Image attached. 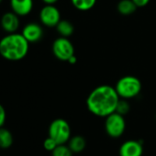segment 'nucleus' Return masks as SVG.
<instances>
[{
  "label": "nucleus",
  "instance_id": "nucleus-10",
  "mask_svg": "<svg viewBox=\"0 0 156 156\" xmlns=\"http://www.w3.org/2000/svg\"><path fill=\"white\" fill-rule=\"evenodd\" d=\"M142 145L140 141L129 140L122 143L119 148V156H141Z\"/></svg>",
  "mask_w": 156,
  "mask_h": 156
},
{
  "label": "nucleus",
  "instance_id": "nucleus-13",
  "mask_svg": "<svg viewBox=\"0 0 156 156\" xmlns=\"http://www.w3.org/2000/svg\"><path fill=\"white\" fill-rule=\"evenodd\" d=\"M68 146L73 153H79L83 151L87 146L86 139L81 135H75L68 140Z\"/></svg>",
  "mask_w": 156,
  "mask_h": 156
},
{
  "label": "nucleus",
  "instance_id": "nucleus-12",
  "mask_svg": "<svg viewBox=\"0 0 156 156\" xmlns=\"http://www.w3.org/2000/svg\"><path fill=\"white\" fill-rule=\"evenodd\" d=\"M137 9L132 0H120L117 5V10L122 16H130L136 12Z\"/></svg>",
  "mask_w": 156,
  "mask_h": 156
},
{
  "label": "nucleus",
  "instance_id": "nucleus-1",
  "mask_svg": "<svg viewBox=\"0 0 156 156\" xmlns=\"http://www.w3.org/2000/svg\"><path fill=\"white\" fill-rule=\"evenodd\" d=\"M119 99L115 87L102 85L90 92L87 98V107L95 116L106 118L116 111Z\"/></svg>",
  "mask_w": 156,
  "mask_h": 156
},
{
  "label": "nucleus",
  "instance_id": "nucleus-24",
  "mask_svg": "<svg viewBox=\"0 0 156 156\" xmlns=\"http://www.w3.org/2000/svg\"><path fill=\"white\" fill-rule=\"evenodd\" d=\"M2 1H3V0H0V4H1V3H2Z\"/></svg>",
  "mask_w": 156,
  "mask_h": 156
},
{
  "label": "nucleus",
  "instance_id": "nucleus-15",
  "mask_svg": "<svg viewBox=\"0 0 156 156\" xmlns=\"http://www.w3.org/2000/svg\"><path fill=\"white\" fill-rule=\"evenodd\" d=\"M14 137L12 132L2 127L0 128V148L1 149H9L13 145Z\"/></svg>",
  "mask_w": 156,
  "mask_h": 156
},
{
  "label": "nucleus",
  "instance_id": "nucleus-19",
  "mask_svg": "<svg viewBox=\"0 0 156 156\" xmlns=\"http://www.w3.org/2000/svg\"><path fill=\"white\" fill-rule=\"evenodd\" d=\"M57 145H58V143L56 142V140H53V139L51 138V137L46 138L45 140H44V142H43V147H44V149L47 150V151H52L56 148Z\"/></svg>",
  "mask_w": 156,
  "mask_h": 156
},
{
  "label": "nucleus",
  "instance_id": "nucleus-11",
  "mask_svg": "<svg viewBox=\"0 0 156 156\" xmlns=\"http://www.w3.org/2000/svg\"><path fill=\"white\" fill-rule=\"evenodd\" d=\"M33 0H10V8L20 17L29 15L33 9Z\"/></svg>",
  "mask_w": 156,
  "mask_h": 156
},
{
  "label": "nucleus",
  "instance_id": "nucleus-17",
  "mask_svg": "<svg viewBox=\"0 0 156 156\" xmlns=\"http://www.w3.org/2000/svg\"><path fill=\"white\" fill-rule=\"evenodd\" d=\"M73 151L66 144H58L51 151L52 156H73Z\"/></svg>",
  "mask_w": 156,
  "mask_h": 156
},
{
  "label": "nucleus",
  "instance_id": "nucleus-2",
  "mask_svg": "<svg viewBox=\"0 0 156 156\" xmlns=\"http://www.w3.org/2000/svg\"><path fill=\"white\" fill-rule=\"evenodd\" d=\"M30 42L21 33H8L0 40V55L9 61H20L29 52Z\"/></svg>",
  "mask_w": 156,
  "mask_h": 156
},
{
  "label": "nucleus",
  "instance_id": "nucleus-21",
  "mask_svg": "<svg viewBox=\"0 0 156 156\" xmlns=\"http://www.w3.org/2000/svg\"><path fill=\"white\" fill-rule=\"evenodd\" d=\"M132 1L138 8H143L150 3L151 0H132Z\"/></svg>",
  "mask_w": 156,
  "mask_h": 156
},
{
  "label": "nucleus",
  "instance_id": "nucleus-5",
  "mask_svg": "<svg viewBox=\"0 0 156 156\" xmlns=\"http://www.w3.org/2000/svg\"><path fill=\"white\" fill-rule=\"evenodd\" d=\"M105 129L108 135L111 138L120 137L126 129V120L124 116L115 111L106 117Z\"/></svg>",
  "mask_w": 156,
  "mask_h": 156
},
{
  "label": "nucleus",
  "instance_id": "nucleus-3",
  "mask_svg": "<svg viewBox=\"0 0 156 156\" xmlns=\"http://www.w3.org/2000/svg\"><path fill=\"white\" fill-rule=\"evenodd\" d=\"M142 88L140 80L133 75H125L118 80L115 89L120 98L131 99L139 96Z\"/></svg>",
  "mask_w": 156,
  "mask_h": 156
},
{
  "label": "nucleus",
  "instance_id": "nucleus-6",
  "mask_svg": "<svg viewBox=\"0 0 156 156\" xmlns=\"http://www.w3.org/2000/svg\"><path fill=\"white\" fill-rule=\"evenodd\" d=\"M52 53L60 61L67 62L73 55H74V47L71 41L65 37L57 38L52 43Z\"/></svg>",
  "mask_w": 156,
  "mask_h": 156
},
{
  "label": "nucleus",
  "instance_id": "nucleus-8",
  "mask_svg": "<svg viewBox=\"0 0 156 156\" xmlns=\"http://www.w3.org/2000/svg\"><path fill=\"white\" fill-rule=\"evenodd\" d=\"M0 24H1L2 29L7 33H14L17 32L20 26V16H18L13 11L7 12L3 14L1 17V20H0Z\"/></svg>",
  "mask_w": 156,
  "mask_h": 156
},
{
  "label": "nucleus",
  "instance_id": "nucleus-22",
  "mask_svg": "<svg viewBox=\"0 0 156 156\" xmlns=\"http://www.w3.org/2000/svg\"><path fill=\"white\" fill-rule=\"evenodd\" d=\"M42 2L45 5H54L58 2V0H42Z\"/></svg>",
  "mask_w": 156,
  "mask_h": 156
},
{
  "label": "nucleus",
  "instance_id": "nucleus-18",
  "mask_svg": "<svg viewBox=\"0 0 156 156\" xmlns=\"http://www.w3.org/2000/svg\"><path fill=\"white\" fill-rule=\"evenodd\" d=\"M130 109V107H129V102L127 101V99H123V98H120L119 103H118V106H117V108H116V112L121 114V115H126L129 113Z\"/></svg>",
  "mask_w": 156,
  "mask_h": 156
},
{
  "label": "nucleus",
  "instance_id": "nucleus-16",
  "mask_svg": "<svg viewBox=\"0 0 156 156\" xmlns=\"http://www.w3.org/2000/svg\"><path fill=\"white\" fill-rule=\"evenodd\" d=\"M72 5L79 11H88L97 4V0H71Z\"/></svg>",
  "mask_w": 156,
  "mask_h": 156
},
{
  "label": "nucleus",
  "instance_id": "nucleus-20",
  "mask_svg": "<svg viewBox=\"0 0 156 156\" xmlns=\"http://www.w3.org/2000/svg\"><path fill=\"white\" fill-rule=\"evenodd\" d=\"M7 119V112L5 108L0 104V128L4 127V124Z\"/></svg>",
  "mask_w": 156,
  "mask_h": 156
},
{
  "label": "nucleus",
  "instance_id": "nucleus-9",
  "mask_svg": "<svg viewBox=\"0 0 156 156\" xmlns=\"http://www.w3.org/2000/svg\"><path fill=\"white\" fill-rule=\"evenodd\" d=\"M21 34L30 43H33L41 40L43 37V29L36 22H30L23 28Z\"/></svg>",
  "mask_w": 156,
  "mask_h": 156
},
{
  "label": "nucleus",
  "instance_id": "nucleus-23",
  "mask_svg": "<svg viewBox=\"0 0 156 156\" xmlns=\"http://www.w3.org/2000/svg\"><path fill=\"white\" fill-rule=\"evenodd\" d=\"M67 62H68L70 64H74V63L77 62V58H76V56H75V55H73V56H72L68 61H67Z\"/></svg>",
  "mask_w": 156,
  "mask_h": 156
},
{
  "label": "nucleus",
  "instance_id": "nucleus-4",
  "mask_svg": "<svg viewBox=\"0 0 156 156\" xmlns=\"http://www.w3.org/2000/svg\"><path fill=\"white\" fill-rule=\"evenodd\" d=\"M48 133L58 144H65L71 138V128L65 119H56L50 124Z\"/></svg>",
  "mask_w": 156,
  "mask_h": 156
},
{
  "label": "nucleus",
  "instance_id": "nucleus-14",
  "mask_svg": "<svg viewBox=\"0 0 156 156\" xmlns=\"http://www.w3.org/2000/svg\"><path fill=\"white\" fill-rule=\"evenodd\" d=\"M55 28L61 37L69 38L74 32V27L73 23L66 20H61V21L57 24Z\"/></svg>",
  "mask_w": 156,
  "mask_h": 156
},
{
  "label": "nucleus",
  "instance_id": "nucleus-7",
  "mask_svg": "<svg viewBox=\"0 0 156 156\" xmlns=\"http://www.w3.org/2000/svg\"><path fill=\"white\" fill-rule=\"evenodd\" d=\"M61 20V12L54 5H45L40 11V20L48 28H55Z\"/></svg>",
  "mask_w": 156,
  "mask_h": 156
}]
</instances>
